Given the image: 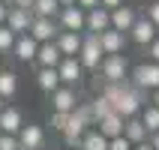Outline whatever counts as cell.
<instances>
[{
	"instance_id": "obj_1",
	"label": "cell",
	"mask_w": 159,
	"mask_h": 150,
	"mask_svg": "<svg viewBox=\"0 0 159 150\" xmlns=\"http://www.w3.org/2000/svg\"><path fill=\"white\" fill-rule=\"evenodd\" d=\"M144 105H147V102H144V93H141V90H135V87H129V84L123 81V90H120V96L114 99L111 111H114L117 117L129 120V117H138V114H141Z\"/></svg>"
},
{
	"instance_id": "obj_2",
	"label": "cell",
	"mask_w": 159,
	"mask_h": 150,
	"mask_svg": "<svg viewBox=\"0 0 159 150\" xmlns=\"http://www.w3.org/2000/svg\"><path fill=\"white\" fill-rule=\"evenodd\" d=\"M99 72H102V78L108 84H123L129 78V60H126V54H114V57H102L99 63Z\"/></svg>"
},
{
	"instance_id": "obj_3",
	"label": "cell",
	"mask_w": 159,
	"mask_h": 150,
	"mask_svg": "<svg viewBox=\"0 0 159 150\" xmlns=\"http://www.w3.org/2000/svg\"><path fill=\"white\" fill-rule=\"evenodd\" d=\"M129 78H132V87L147 93V90H159V66L156 63H138L132 72H129Z\"/></svg>"
},
{
	"instance_id": "obj_4",
	"label": "cell",
	"mask_w": 159,
	"mask_h": 150,
	"mask_svg": "<svg viewBox=\"0 0 159 150\" xmlns=\"http://www.w3.org/2000/svg\"><path fill=\"white\" fill-rule=\"evenodd\" d=\"M102 48H99V42H96V36L93 33H87V36H81V51H78V66L81 69H99V63H102Z\"/></svg>"
},
{
	"instance_id": "obj_5",
	"label": "cell",
	"mask_w": 159,
	"mask_h": 150,
	"mask_svg": "<svg viewBox=\"0 0 159 150\" xmlns=\"http://www.w3.org/2000/svg\"><path fill=\"white\" fill-rule=\"evenodd\" d=\"M57 33H60V27H57V21H51V18H33V21H30V30H27V36H30L36 45L54 42Z\"/></svg>"
},
{
	"instance_id": "obj_6",
	"label": "cell",
	"mask_w": 159,
	"mask_h": 150,
	"mask_svg": "<svg viewBox=\"0 0 159 150\" xmlns=\"http://www.w3.org/2000/svg\"><path fill=\"white\" fill-rule=\"evenodd\" d=\"M57 78H60V87H78L81 78H84V69L78 66V60L75 57H63L60 66H57Z\"/></svg>"
},
{
	"instance_id": "obj_7",
	"label": "cell",
	"mask_w": 159,
	"mask_h": 150,
	"mask_svg": "<svg viewBox=\"0 0 159 150\" xmlns=\"http://www.w3.org/2000/svg\"><path fill=\"white\" fill-rule=\"evenodd\" d=\"M84 15L87 12H81L78 6H66V9L57 12V27L63 33H81L84 30Z\"/></svg>"
},
{
	"instance_id": "obj_8",
	"label": "cell",
	"mask_w": 159,
	"mask_h": 150,
	"mask_svg": "<svg viewBox=\"0 0 159 150\" xmlns=\"http://www.w3.org/2000/svg\"><path fill=\"white\" fill-rule=\"evenodd\" d=\"M15 138H18V147H21V150H42L45 129L36 126V123H27V126H21V132H18Z\"/></svg>"
},
{
	"instance_id": "obj_9",
	"label": "cell",
	"mask_w": 159,
	"mask_h": 150,
	"mask_svg": "<svg viewBox=\"0 0 159 150\" xmlns=\"http://www.w3.org/2000/svg\"><path fill=\"white\" fill-rule=\"evenodd\" d=\"M24 126V114L15 105H3L0 111V135H18Z\"/></svg>"
},
{
	"instance_id": "obj_10",
	"label": "cell",
	"mask_w": 159,
	"mask_h": 150,
	"mask_svg": "<svg viewBox=\"0 0 159 150\" xmlns=\"http://www.w3.org/2000/svg\"><path fill=\"white\" fill-rule=\"evenodd\" d=\"M99 48H102V54L105 57H114V54H123L126 48V33H117V30H105V33L96 36Z\"/></svg>"
},
{
	"instance_id": "obj_11",
	"label": "cell",
	"mask_w": 159,
	"mask_h": 150,
	"mask_svg": "<svg viewBox=\"0 0 159 150\" xmlns=\"http://www.w3.org/2000/svg\"><path fill=\"white\" fill-rule=\"evenodd\" d=\"M75 105H78V93H75L72 87H57L51 93V108H54V111H60V114H72Z\"/></svg>"
},
{
	"instance_id": "obj_12",
	"label": "cell",
	"mask_w": 159,
	"mask_h": 150,
	"mask_svg": "<svg viewBox=\"0 0 159 150\" xmlns=\"http://www.w3.org/2000/svg\"><path fill=\"white\" fill-rule=\"evenodd\" d=\"M30 21H33V15H30V12H21V9H12V6H9L3 27H6V30H12L15 36H27V30H30Z\"/></svg>"
},
{
	"instance_id": "obj_13",
	"label": "cell",
	"mask_w": 159,
	"mask_h": 150,
	"mask_svg": "<svg viewBox=\"0 0 159 150\" xmlns=\"http://www.w3.org/2000/svg\"><path fill=\"white\" fill-rule=\"evenodd\" d=\"M135 9L132 6H120V9H114V12H108V21H111V30H117V33H129V27L135 24Z\"/></svg>"
},
{
	"instance_id": "obj_14",
	"label": "cell",
	"mask_w": 159,
	"mask_h": 150,
	"mask_svg": "<svg viewBox=\"0 0 159 150\" xmlns=\"http://www.w3.org/2000/svg\"><path fill=\"white\" fill-rule=\"evenodd\" d=\"M156 36H159V30L147 21V18H135V24L129 27V39L138 42V45H150Z\"/></svg>"
},
{
	"instance_id": "obj_15",
	"label": "cell",
	"mask_w": 159,
	"mask_h": 150,
	"mask_svg": "<svg viewBox=\"0 0 159 150\" xmlns=\"http://www.w3.org/2000/svg\"><path fill=\"white\" fill-rule=\"evenodd\" d=\"M84 30H90L93 36H99V33H105V30H111V21H108V12L105 9H90L87 15H84Z\"/></svg>"
},
{
	"instance_id": "obj_16",
	"label": "cell",
	"mask_w": 159,
	"mask_h": 150,
	"mask_svg": "<svg viewBox=\"0 0 159 150\" xmlns=\"http://www.w3.org/2000/svg\"><path fill=\"white\" fill-rule=\"evenodd\" d=\"M54 45H57V51H60V57H78L81 51V33H57V39H54Z\"/></svg>"
},
{
	"instance_id": "obj_17",
	"label": "cell",
	"mask_w": 159,
	"mask_h": 150,
	"mask_svg": "<svg viewBox=\"0 0 159 150\" xmlns=\"http://www.w3.org/2000/svg\"><path fill=\"white\" fill-rule=\"evenodd\" d=\"M60 51H57V45L54 42H45L39 45V51H36V63H39V69H57L60 66Z\"/></svg>"
},
{
	"instance_id": "obj_18",
	"label": "cell",
	"mask_w": 159,
	"mask_h": 150,
	"mask_svg": "<svg viewBox=\"0 0 159 150\" xmlns=\"http://www.w3.org/2000/svg\"><path fill=\"white\" fill-rule=\"evenodd\" d=\"M36 51H39V45H36L30 36H18L15 45H12V54H15V60H21V63H33Z\"/></svg>"
},
{
	"instance_id": "obj_19",
	"label": "cell",
	"mask_w": 159,
	"mask_h": 150,
	"mask_svg": "<svg viewBox=\"0 0 159 150\" xmlns=\"http://www.w3.org/2000/svg\"><path fill=\"white\" fill-rule=\"evenodd\" d=\"M84 132H87V126L81 123L75 114H69V123H66V129L60 132L63 135V144H66V147H78L81 138H84Z\"/></svg>"
},
{
	"instance_id": "obj_20",
	"label": "cell",
	"mask_w": 159,
	"mask_h": 150,
	"mask_svg": "<svg viewBox=\"0 0 159 150\" xmlns=\"http://www.w3.org/2000/svg\"><path fill=\"white\" fill-rule=\"evenodd\" d=\"M96 126H99L96 132L102 135L105 141H111V138H117V135H123V117H117L114 111H111L108 117H102V120H99Z\"/></svg>"
},
{
	"instance_id": "obj_21",
	"label": "cell",
	"mask_w": 159,
	"mask_h": 150,
	"mask_svg": "<svg viewBox=\"0 0 159 150\" xmlns=\"http://www.w3.org/2000/svg\"><path fill=\"white\" fill-rule=\"evenodd\" d=\"M123 138L129 144H144L147 141V129H144L141 126V120H138V117H129V120H123Z\"/></svg>"
},
{
	"instance_id": "obj_22",
	"label": "cell",
	"mask_w": 159,
	"mask_h": 150,
	"mask_svg": "<svg viewBox=\"0 0 159 150\" xmlns=\"http://www.w3.org/2000/svg\"><path fill=\"white\" fill-rule=\"evenodd\" d=\"M18 93V75L12 69H0V99H12Z\"/></svg>"
},
{
	"instance_id": "obj_23",
	"label": "cell",
	"mask_w": 159,
	"mask_h": 150,
	"mask_svg": "<svg viewBox=\"0 0 159 150\" xmlns=\"http://www.w3.org/2000/svg\"><path fill=\"white\" fill-rule=\"evenodd\" d=\"M57 12H60V3L57 0H33V9H30V15L33 18H57Z\"/></svg>"
},
{
	"instance_id": "obj_24",
	"label": "cell",
	"mask_w": 159,
	"mask_h": 150,
	"mask_svg": "<svg viewBox=\"0 0 159 150\" xmlns=\"http://www.w3.org/2000/svg\"><path fill=\"white\" fill-rule=\"evenodd\" d=\"M36 84H39V90H45V93L51 96L54 90L60 87V78H57V69H39V72H36Z\"/></svg>"
},
{
	"instance_id": "obj_25",
	"label": "cell",
	"mask_w": 159,
	"mask_h": 150,
	"mask_svg": "<svg viewBox=\"0 0 159 150\" xmlns=\"http://www.w3.org/2000/svg\"><path fill=\"white\" fill-rule=\"evenodd\" d=\"M138 120H141V126L147 129V138L159 132V108L144 105V108H141V117H138Z\"/></svg>"
},
{
	"instance_id": "obj_26",
	"label": "cell",
	"mask_w": 159,
	"mask_h": 150,
	"mask_svg": "<svg viewBox=\"0 0 159 150\" xmlns=\"http://www.w3.org/2000/svg\"><path fill=\"white\" fill-rule=\"evenodd\" d=\"M78 150H108V141L96 132V129H87L84 138H81V144H78Z\"/></svg>"
},
{
	"instance_id": "obj_27",
	"label": "cell",
	"mask_w": 159,
	"mask_h": 150,
	"mask_svg": "<svg viewBox=\"0 0 159 150\" xmlns=\"http://www.w3.org/2000/svg\"><path fill=\"white\" fill-rule=\"evenodd\" d=\"M90 114H93V123H99L102 117L111 114V102H108L105 96H96L93 102H90Z\"/></svg>"
},
{
	"instance_id": "obj_28",
	"label": "cell",
	"mask_w": 159,
	"mask_h": 150,
	"mask_svg": "<svg viewBox=\"0 0 159 150\" xmlns=\"http://www.w3.org/2000/svg\"><path fill=\"white\" fill-rule=\"evenodd\" d=\"M15 39L18 36L12 33V30H6V27H0V51L6 54V51H12V45H15Z\"/></svg>"
},
{
	"instance_id": "obj_29",
	"label": "cell",
	"mask_w": 159,
	"mask_h": 150,
	"mask_svg": "<svg viewBox=\"0 0 159 150\" xmlns=\"http://www.w3.org/2000/svg\"><path fill=\"white\" fill-rule=\"evenodd\" d=\"M66 123H69V114H60V111H51V129L63 132V129H66Z\"/></svg>"
},
{
	"instance_id": "obj_30",
	"label": "cell",
	"mask_w": 159,
	"mask_h": 150,
	"mask_svg": "<svg viewBox=\"0 0 159 150\" xmlns=\"http://www.w3.org/2000/svg\"><path fill=\"white\" fill-rule=\"evenodd\" d=\"M144 18H147V21L159 30V0H153L150 6H147V15H144Z\"/></svg>"
},
{
	"instance_id": "obj_31",
	"label": "cell",
	"mask_w": 159,
	"mask_h": 150,
	"mask_svg": "<svg viewBox=\"0 0 159 150\" xmlns=\"http://www.w3.org/2000/svg\"><path fill=\"white\" fill-rule=\"evenodd\" d=\"M0 150H21L15 135H0Z\"/></svg>"
},
{
	"instance_id": "obj_32",
	"label": "cell",
	"mask_w": 159,
	"mask_h": 150,
	"mask_svg": "<svg viewBox=\"0 0 159 150\" xmlns=\"http://www.w3.org/2000/svg\"><path fill=\"white\" fill-rule=\"evenodd\" d=\"M108 150H132V144L126 141L123 135H117V138H111V141H108Z\"/></svg>"
},
{
	"instance_id": "obj_33",
	"label": "cell",
	"mask_w": 159,
	"mask_h": 150,
	"mask_svg": "<svg viewBox=\"0 0 159 150\" xmlns=\"http://www.w3.org/2000/svg\"><path fill=\"white\" fill-rule=\"evenodd\" d=\"M147 54H150V63H156V66H159V36L147 45Z\"/></svg>"
},
{
	"instance_id": "obj_34",
	"label": "cell",
	"mask_w": 159,
	"mask_h": 150,
	"mask_svg": "<svg viewBox=\"0 0 159 150\" xmlns=\"http://www.w3.org/2000/svg\"><path fill=\"white\" fill-rule=\"evenodd\" d=\"M120 6H123V0H99V9H105V12H114Z\"/></svg>"
},
{
	"instance_id": "obj_35",
	"label": "cell",
	"mask_w": 159,
	"mask_h": 150,
	"mask_svg": "<svg viewBox=\"0 0 159 150\" xmlns=\"http://www.w3.org/2000/svg\"><path fill=\"white\" fill-rule=\"evenodd\" d=\"M75 6H78L81 12H90V9L99 6V0H75Z\"/></svg>"
},
{
	"instance_id": "obj_36",
	"label": "cell",
	"mask_w": 159,
	"mask_h": 150,
	"mask_svg": "<svg viewBox=\"0 0 159 150\" xmlns=\"http://www.w3.org/2000/svg\"><path fill=\"white\" fill-rule=\"evenodd\" d=\"M147 144H150V150H159V132L150 135V138H147Z\"/></svg>"
},
{
	"instance_id": "obj_37",
	"label": "cell",
	"mask_w": 159,
	"mask_h": 150,
	"mask_svg": "<svg viewBox=\"0 0 159 150\" xmlns=\"http://www.w3.org/2000/svg\"><path fill=\"white\" fill-rule=\"evenodd\" d=\"M6 12H9V6H6V3H0V27H3V21H6Z\"/></svg>"
},
{
	"instance_id": "obj_38",
	"label": "cell",
	"mask_w": 159,
	"mask_h": 150,
	"mask_svg": "<svg viewBox=\"0 0 159 150\" xmlns=\"http://www.w3.org/2000/svg\"><path fill=\"white\" fill-rule=\"evenodd\" d=\"M60 3V9H66V6H75V0H57Z\"/></svg>"
},
{
	"instance_id": "obj_39",
	"label": "cell",
	"mask_w": 159,
	"mask_h": 150,
	"mask_svg": "<svg viewBox=\"0 0 159 150\" xmlns=\"http://www.w3.org/2000/svg\"><path fill=\"white\" fill-rule=\"evenodd\" d=\"M153 108H159V90H153V102H150Z\"/></svg>"
},
{
	"instance_id": "obj_40",
	"label": "cell",
	"mask_w": 159,
	"mask_h": 150,
	"mask_svg": "<svg viewBox=\"0 0 159 150\" xmlns=\"http://www.w3.org/2000/svg\"><path fill=\"white\" fill-rule=\"evenodd\" d=\"M132 150H150V144H147V141H144V144H135Z\"/></svg>"
},
{
	"instance_id": "obj_41",
	"label": "cell",
	"mask_w": 159,
	"mask_h": 150,
	"mask_svg": "<svg viewBox=\"0 0 159 150\" xmlns=\"http://www.w3.org/2000/svg\"><path fill=\"white\" fill-rule=\"evenodd\" d=\"M0 3H6V6H9V3H12V0H0Z\"/></svg>"
},
{
	"instance_id": "obj_42",
	"label": "cell",
	"mask_w": 159,
	"mask_h": 150,
	"mask_svg": "<svg viewBox=\"0 0 159 150\" xmlns=\"http://www.w3.org/2000/svg\"><path fill=\"white\" fill-rule=\"evenodd\" d=\"M0 111H3V99H0Z\"/></svg>"
}]
</instances>
